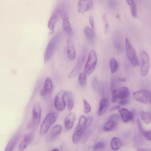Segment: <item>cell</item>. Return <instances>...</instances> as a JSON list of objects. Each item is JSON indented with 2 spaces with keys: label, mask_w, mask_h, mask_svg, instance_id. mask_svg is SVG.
Returning <instances> with one entry per match:
<instances>
[{
  "label": "cell",
  "mask_w": 151,
  "mask_h": 151,
  "mask_svg": "<svg viewBox=\"0 0 151 151\" xmlns=\"http://www.w3.org/2000/svg\"><path fill=\"white\" fill-rule=\"evenodd\" d=\"M58 116V114L54 112L50 113L46 116L41 124L40 131L41 136H43L48 131L56 121Z\"/></svg>",
  "instance_id": "6da1fadb"
},
{
  "label": "cell",
  "mask_w": 151,
  "mask_h": 151,
  "mask_svg": "<svg viewBox=\"0 0 151 151\" xmlns=\"http://www.w3.org/2000/svg\"><path fill=\"white\" fill-rule=\"evenodd\" d=\"M97 57L93 50H91L88 55V59L85 66L84 73L86 76L90 75L93 71L96 65Z\"/></svg>",
  "instance_id": "7a4b0ae2"
},
{
  "label": "cell",
  "mask_w": 151,
  "mask_h": 151,
  "mask_svg": "<svg viewBox=\"0 0 151 151\" xmlns=\"http://www.w3.org/2000/svg\"><path fill=\"white\" fill-rule=\"evenodd\" d=\"M60 34H55L50 40L46 49L44 56V62L47 63L55 52L60 38Z\"/></svg>",
  "instance_id": "3957f363"
},
{
  "label": "cell",
  "mask_w": 151,
  "mask_h": 151,
  "mask_svg": "<svg viewBox=\"0 0 151 151\" xmlns=\"http://www.w3.org/2000/svg\"><path fill=\"white\" fill-rule=\"evenodd\" d=\"M125 42L126 54L128 59L133 66H139V62L134 49L128 38L125 39Z\"/></svg>",
  "instance_id": "277c9868"
},
{
  "label": "cell",
  "mask_w": 151,
  "mask_h": 151,
  "mask_svg": "<svg viewBox=\"0 0 151 151\" xmlns=\"http://www.w3.org/2000/svg\"><path fill=\"white\" fill-rule=\"evenodd\" d=\"M139 53L140 58L142 61L140 73L142 76H145L147 74L149 70V58L148 54L144 50L141 49Z\"/></svg>",
  "instance_id": "5b68a950"
},
{
  "label": "cell",
  "mask_w": 151,
  "mask_h": 151,
  "mask_svg": "<svg viewBox=\"0 0 151 151\" xmlns=\"http://www.w3.org/2000/svg\"><path fill=\"white\" fill-rule=\"evenodd\" d=\"M66 91L64 90H62L57 93L54 101L55 107L58 111H61L65 109L66 106V102L64 99Z\"/></svg>",
  "instance_id": "8992f818"
},
{
  "label": "cell",
  "mask_w": 151,
  "mask_h": 151,
  "mask_svg": "<svg viewBox=\"0 0 151 151\" xmlns=\"http://www.w3.org/2000/svg\"><path fill=\"white\" fill-rule=\"evenodd\" d=\"M133 96L135 100L141 103L148 104L151 103L150 93L145 90H141L134 93Z\"/></svg>",
  "instance_id": "52a82bcc"
},
{
  "label": "cell",
  "mask_w": 151,
  "mask_h": 151,
  "mask_svg": "<svg viewBox=\"0 0 151 151\" xmlns=\"http://www.w3.org/2000/svg\"><path fill=\"white\" fill-rule=\"evenodd\" d=\"M63 11L62 8L60 7H57L55 11L50 19L48 23V27L52 33L54 31L55 26L58 22Z\"/></svg>",
  "instance_id": "ba28073f"
},
{
  "label": "cell",
  "mask_w": 151,
  "mask_h": 151,
  "mask_svg": "<svg viewBox=\"0 0 151 151\" xmlns=\"http://www.w3.org/2000/svg\"><path fill=\"white\" fill-rule=\"evenodd\" d=\"M92 6V0H79L78 4V11L80 13H84L91 9Z\"/></svg>",
  "instance_id": "9c48e42d"
},
{
  "label": "cell",
  "mask_w": 151,
  "mask_h": 151,
  "mask_svg": "<svg viewBox=\"0 0 151 151\" xmlns=\"http://www.w3.org/2000/svg\"><path fill=\"white\" fill-rule=\"evenodd\" d=\"M33 118L31 121L34 126L40 121L41 115V109L40 105L36 104L33 109Z\"/></svg>",
  "instance_id": "30bf717a"
},
{
  "label": "cell",
  "mask_w": 151,
  "mask_h": 151,
  "mask_svg": "<svg viewBox=\"0 0 151 151\" xmlns=\"http://www.w3.org/2000/svg\"><path fill=\"white\" fill-rule=\"evenodd\" d=\"M85 60V57L84 55L79 58L76 65L70 73L68 76L69 78L75 77L78 74Z\"/></svg>",
  "instance_id": "8fae6325"
},
{
  "label": "cell",
  "mask_w": 151,
  "mask_h": 151,
  "mask_svg": "<svg viewBox=\"0 0 151 151\" xmlns=\"http://www.w3.org/2000/svg\"><path fill=\"white\" fill-rule=\"evenodd\" d=\"M61 16L63 20L62 25L64 30L68 33L71 32L72 30V28L67 14L63 11Z\"/></svg>",
  "instance_id": "7c38bea8"
},
{
  "label": "cell",
  "mask_w": 151,
  "mask_h": 151,
  "mask_svg": "<svg viewBox=\"0 0 151 151\" xmlns=\"http://www.w3.org/2000/svg\"><path fill=\"white\" fill-rule=\"evenodd\" d=\"M119 112L124 122L126 123L132 120V114L127 109L125 108H121L119 110Z\"/></svg>",
  "instance_id": "4fadbf2b"
},
{
  "label": "cell",
  "mask_w": 151,
  "mask_h": 151,
  "mask_svg": "<svg viewBox=\"0 0 151 151\" xmlns=\"http://www.w3.org/2000/svg\"><path fill=\"white\" fill-rule=\"evenodd\" d=\"M76 119L74 113L70 112L65 117L64 120L65 125L68 129H70L73 126Z\"/></svg>",
  "instance_id": "5bb4252c"
},
{
  "label": "cell",
  "mask_w": 151,
  "mask_h": 151,
  "mask_svg": "<svg viewBox=\"0 0 151 151\" xmlns=\"http://www.w3.org/2000/svg\"><path fill=\"white\" fill-rule=\"evenodd\" d=\"M88 127L86 124H85L81 128L74 132L72 136V141L74 144H76L79 141L83 132Z\"/></svg>",
  "instance_id": "9a60e30c"
},
{
  "label": "cell",
  "mask_w": 151,
  "mask_h": 151,
  "mask_svg": "<svg viewBox=\"0 0 151 151\" xmlns=\"http://www.w3.org/2000/svg\"><path fill=\"white\" fill-rule=\"evenodd\" d=\"M109 105V101L107 99L104 98L100 102L99 107L97 111V114L100 116L103 114L107 109Z\"/></svg>",
  "instance_id": "2e32d148"
},
{
  "label": "cell",
  "mask_w": 151,
  "mask_h": 151,
  "mask_svg": "<svg viewBox=\"0 0 151 151\" xmlns=\"http://www.w3.org/2000/svg\"><path fill=\"white\" fill-rule=\"evenodd\" d=\"M67 51L69 59L72 60H74L76 57V53L73 44L70 40L68 41Z\"/></svg>",
  "instance_id": "e0dca14e"
},
{
  "label": "cell",
  "mask_w": 151,
  "mask_h": 151,
  "mask_svg": "<svg viewBox=\"0 0 151 151\" xmlns=\"http://www.w3.org/2000/svg\"><path fill=\"white\" fill-rule=\"evenodd\" d=\"M62 131V126L60 124L54 126L51 129L50 134V137L51 139H53L59 135Z\"/></svg>",
  "instance_id": "ac0fdd59"
},
{
  "label": "cell",
  "mask_w": 151,
  "mask_h": 151,
  "mask_svg": "<svg viewBox=\"0 0 151 151\" xmlns=\"http://www.w3.org/2000/svg\"><path fill=\"white\" fill-rule=\"evenodd\" d=\"M117 127V123L111 120H108L104 124L103 128V131L105 132H109L115 130Z\"/></svg>",
  "instance_id": "d6986e66"
},
{
  "label": "cell",
  "mask_w": 151,
  "mask_h": 151,
  "mask_svg": "<svg viewBox=\"0 0 151 151\" xmlns=\"http://www.w3.org/2000/svg\"><path fill=\"white\" fill-rule=\"evenodd\" d=\"M122 142L121 139L117 137H113L110 143L111 147L114 150H118L122 146Z\"/></svg>",
  "instance_id": "ffe728a7"
},
{
  "label": "cell",
  "mask_w": 151,
  "mask_h": 151,
  "mask_svg": "<svg viewBox=\"0 0 151 151\" xmlns=\"http://www.w3.org/2000/svg\"><path fill=\"white\" fill-rule=\"evenodd\" d=\"M129 95V91L128 88L126 86L122 87L118 91L119 99L126 98Z\"/></svg>",
  "instance_id": "44dd1931"
},
{
  "label": "cell",
  "mask_w": 151,
  "mask_h": 151,
  "mask_svg": "<svg viewBox=\"0 0 151 151\" xmlns=\"http://www.w3.org/2000/svg\"><path fill=\"white\" fill-rule=\"evenodd\" d=\"M83 31L85 36L89 41L92 42L94 40V35L93 29L88 26H86Z\"/></svg>",
  "instance_id": "7402d4cb"
},
{
  "label": "cell",
  "mask_w": 151,
  "mask_h": 151,
  "mask_svg": "<svg viewBox=\"0 0 151 151\" xmlns=\"http://www.w3.org/2000/svg\"><path fill=\"white\" fill-rule=\"evenodd\" d=\"M44 89L46 93H51L53 89V84L51 79L49 77H47L45 81Z\"/></svg>",
  "instance_id": "603a6c76"
},
{
  "label": "cell",
  "mask_w": 151,
  "mask_h": 151,
  "mask_svg": "<svg viewBox=\"0 0 151 151\" xmlns=\"http://www.w3.org/2000/svg\"><path fill=\"white\" fill-rule=\"evenodd\" d=\"M109 66L110 71L112 73H114L118 70V64L116 60L113 58H110L109 60Z\"/></svg>",
  "instance_id": "cb8c5ba5"
},
{
  "label": "cell",
  "mask_w": 151,
  "mask_h": 151,
  "mask_svg": "<svg viewBox=\"0 0 151 151\" xmlns=\"http://www.w3.org/2000/svg\"><path fill=\"white\" fill-rule=\"evenodd\" d=\"M30 140V136L29 135H27L20 144L19 147V150H23L27 146Z\"/></svg>",
  "instance_id": "d4e9b609"
},
{
  "label": "cell",
  "mask_w": 151,
  "mask_h": 151,
  "mask_svg": "<svg viewBox=\"0 0 151 151\" xmlns=\"http://www.w3.org/2000/svg\"><path fill=\"white\" fill-rule=\"evenodd\" d=\"M18 139V136L17 135L14 136L13 137L7 145L5 151H12Z\"/></svg>",
  "instance_id": "484cf974"
},
{
  "label": "cell",
  "mask_w": 151,
  "mask_h": 151,
  "mask_svg": "<svg viewBox=\"0 0 151 151\" xmlns=\"http://www.w3.org/2000/svg\"><path fill=\"white\" fill-rule=\"evenodd\" d=\"M142 119L144 123L148 124L151 122V116L148 112H142L141 113Z\"/></svg>",
  "instance_id": "4316f807"
},
{
  "label": "cell",
  "mask_w": 151,
  "mask_h": 151,
  "mask_svg": "<svg viewBox=\"0 0 151 151\" xmlns=\"http://www.w3.org/2000/svg\"><path fill=\"white\" fill-rule=\"evenodd\" d=\"M86 120V117L84 115H81L79 118L77 125L75 128L74 132L81 128L85 124Z\"/></svg>",
  "instance_id": "83f0119b"
},
{
  "label": "cell",
  "mask_w": 151,
  "mask_h": 151,
  "mask_svg": "<svg viewBox=\"0 0 151 151\" xmlns=\"http://www.w3.org/2000/svg\"><path fill=\"white\" fill-rule=\"evenodd\" d=\"M79 82L81 86L85 85L86 82V75L83 72H81L79 76Z\"/></svg>",
  "instance_id": "f1b7e54d"
},
{
  "label": "cell",
  "mask_w": 151,
  "mask_h": 151,
  "mask_svg": "<svg viewBox=\"0 0 151 151\" xmlns=\"http://www.w3.org/2000/svg\"><path fill=\"white\" fill-rule=\"evenodd\" d=\"M105 147L104 143L102 142H99L94 145L93 148L94 151L101 150H103Z\"/></svg>",
  "instance_id": "f546056e"
},
{
  "label": "cell",
  "mask_w": 151,
  "mask_h": 151,
  "mask_svg": "<svg viewBox=\"0 0 151 151\" xmlns=\"http://www.w3.org/2000/svg\"><path fill=\"white\" fill-rule=\"evenodd\" d=\"M84 105L83 111L85 113L87 114L90 112L91 111V107L88 102L85 99H83Z\"/></svg>",
  "instance_id": "4dcf8cb0"
},
{
  "label": "cell",
  "mask_w": 151,
  "mask_h": 151,
  "mask_svg": "<svg viewBox=\"0 0 151 151\" xmlns=\"http://www.w3.org/2000/svg\"><path fill=\"white\" fill-rule=\"evenodd\" d=\"M118 90L115 89L113 90L112 92L111 101L113 103H116L119 99L118 96Z\"/></svg>",
  "instance_id": "1f68e13d"
},
{
  "label": "cell",
  "mask_w": 151,
  "mask_h": 151,
  "mask_svg": "<svg viewBox=\"0 0 151 151\" xmlns=\"http://www.w3.org/2000/svg\"><path fill=\"white\" fill-rule=\"evenodd\" d=\"M120 119L119 116L117 114H113L111 115L108 118L109 120H111L117 123Z\"/></svg>",
  "instance_id": "d6a6232c"
},
{
  "label": "cell",
  "mask_w": 151,
  "mask_h": 151,
  "mask_svg": "<svg viewBox=\"0 0 151 151\" xmlns=\"http://www.w3.org/2000/svg\"><path fill=\"white\" fill-rule=\"evenodd\" d=\"M131 13L132 16L135 18L137 17L136 5V4L130 7Z\"/></svg>",
  "instance_id": "836d02e7"
},
{
  "label": "cell",
  "mask_w": 151,
  "mask_h": 151,
  "mask_svg": "<svg viewBox=\"0 0 151 151\" xmlns=\"http://www.w3.org/2000/svg\"><path fill=\"white\" fill-rule=\"evenodd\" d=\"M73 106V100L71 98H69L67 101V107L68 110L70 111L72 110Z\"/></svg>",
  "instance_id": "e575fe53"
},
{
  "label": "cell",
  "mask_w": 151,
  "mask_h": 151,
  "mask_svg": "<svg viewBox=\"0 0 151 151\" xmlns=\"http://www.w3.org/2000/svg\"><path fill=\"white\" fill-rule=\"evenodd\" d=\"M143 136L148 140H151V130L145 131L142 133Z\"/></svg>",
  "instance_id": "d590c367"
},
{
  "label": "cell",
  "mask_w": 151,
  "mask_h": 151,
  "mask_svg": "<svg viewBox=\"0 0 151 151\" xmlns=\"http://www.w3.org/2000/svg\"><path fill=\"white\" fill-rule=\"evenodd\" d=\"M108 4L111 9L115 8L116 6V0H108Z\"/></svg>",
  "instance_id": "8d00e7d4"
},
{
  "label": "cell",
  "mask_w": 151,
  "mask_h": 151,
  "mask_svg": "<svg viewBox=\"0 0 151 151\" xmlns=\"http://www.w3.org/2000/svg\"><path fill=\"white\" fill-rule=\"evenodd\" d=\"M102 20L105 25V32H106L108 28V25L106 17L105 15H104L102 17Z\"/></svg>",
  "instance_id": "74e56055"
},
{
  "label": "cell",
  "mask_w": 151,
  "mask_h": 151,
  "mask_svg": "<svg viewBox=\"0 0 151 151\" xmlns=\"http://www.w3.org/2000/svg\"><path fill=\"white\" fill-rule=\"evenodd\" d=\"M92 85L95 90L97 89L98 87V83L97 78L96 77H94L92 81Z\"/></svg>",
  "instance_id": "f35d334b"
},
{
  "label": "cell",
  "mask_w": 151,
  "mask_h": 151,
  "mask_svg": "<svg viewBox=\"0 0 151 151\" xmlns=\"http://www.w3.org/2000/svg\"><path fill=\"white\" fill-rule=\"evenodd\" d=\"M137 123L139 130L141 132L142 134L145 131L143 130V129L142 128L140 121L138 119L137 120Z\"/></svg>",
  "instance_id": "ab89813d"
},
{
  "label": "cell",
  "mask_w": 151,
  "mask_h": 151,
  "mask_svg": "<svg viewBox=\"0 0 151 151\" xmlns=\"http://www.w3.org/2000/svg\"><path fill=\"white\" fill-rule=\"evenodd\" d=\"M129 100L126 98L122 99L119 102V104L121 105H124L127 104L128 103Z\"/></svg>",
  "instance_id": "60d3db41"
},
{
  "label": "cell",
  "mask_w": 151,
  "mask_h": 151,
  "mask_svg": "<svg viewBox=\"0 0 151 151\" xmlns=\"http://www.w3.org/2000/svg\"><path fill=\"white\" fill-rule=\"evenodd\" d=\"M89 22L91 26V29H93L94 27V22L93 18L92 16H91L89 17Z\"/></svg>",
  "instance_id": "b9f144b4"
},
{
  "label": "cell",
  "mask_w": 151,
  "mask_h": 151,
  "mask_svg": "<svg viewBox=\"0 0 151 151\" xmlns=\"http://www.w3.org/2000/svg\"><path fill=\"white\" fill-rule=\"evenodd\" d=\"M127 3L131 7L136 4L134 0H126Z\"/></svg>",
  "instance_id": "7bdbcfd3"
},
{
  "label": "cell",
  "mask_w": 151,
  "mask_h": 151,
  "mask_svg": "<svg viewBox=\"0 0 151 151\" xmlns=\"http://www.w3.org/2000/svg\"><path fill=\"white\" fill-rule=\"evenodd\" d=\"M120 108V106L119 105H115L112 106L110 109L111 111H114L116 110L119 109Z\"/></svg>",
  "instance_id": "ee69618b"
},
{
  "label": "cell",
  "mask_w": 151,
  "mask_h": 151,
  "mask_svg": "<svg viewBox=\"0 0 151 151\" xmlns=\"http://www.w3.org/2000/svg\"><path fill=\"white\" fill-rule=\"evenodd\" d=\"M46 92L44 88H42L40 91V95L41 96H44L45 95Z\"/></svg>",
  "instance_id": "f6af8a7d"
},
{
  "label": "cell",
  "mask_w": 151,
  "mask_h": 151,
  "mask_svg": "<svg viewBox=\"0 0 151 151\" xmlns=\"http://www.w3.org/2000/svg\"><path fill=\"white\" fill-rule=\"evenodd\" d=\"M118 79L119 81L120 82H124L126 80V79L125 78H122L120 76L118 77Z\"/></svg>",
  "instance_id": "bcb514c9"
},
{
  "label": "cell",
  "mask_w": 151,
  "mask_h": 151,
  "mask_svg": "<svg viewBox=\"0 0 151 151\" xmlns=\"http://www.w3.org/2000/svg\"><path fill=\"white\" fill-rule=\"evenodd\" d=\"M59 150L57 148H55L53 149L52 151H59Z\"/></svg>",
  "instance_id": "7dc6e473"
}]
</instances>
